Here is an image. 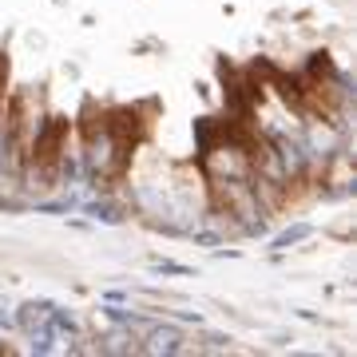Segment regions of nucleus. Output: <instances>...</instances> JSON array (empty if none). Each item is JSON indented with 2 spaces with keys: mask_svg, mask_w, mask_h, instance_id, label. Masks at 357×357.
Returning <instances> with one entry per match:
<instances>
[{
  "mask_svg": "<svg viewBox=\"0 0 357 357\" xmlns=\"http://www.w3.org/2000/svg\"><path fill=\"white\" fill-rule=\"evenodd\" d=\"M147 349H155V354H178L183 349V337H178V330H163V326H155V330H147Z\"/></svg>",
  "mask_w": 357,
  "mask_h": 357,
  "instance_id": "1",
  "label": "nucleus"
},
{
  "mask_svg": "<svg viewBox=\"0 0 357 357\" xmlns=\"http://www.w3.org/2000/svg\"><path fill=\"white\" fill-rule=\"evenodd\" d=\"M306 234H310V227H294V230H286V234H278V238H274V246H278V250H286L290 243L306 238Z\"/></svg>",
  "mask_w": 357,
  "mask_h": 357,
  "instance_id": "2",
  "label": "nucleus"
}]
</instances>
